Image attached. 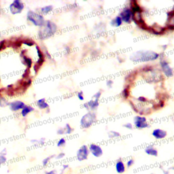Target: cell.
Wrapping results in <instances>:
<instances>
[{"label": "cell", "mask_w": 174, "mask_h": 174, "mask_svg": "<svg viewBox=\"0 0 174 174\" xmlns=\"http://www.w3.org/2000/svg\"><path fill=\"white\" fill-rule=\"evenodd\" d=\"M159 54L152 50H138L133 53L130 57V60L133 62H148L158 59Z\"/></svg>", "instance_id": "6da1fadb"}, {"label": "cell", "mask_w": 174, "mask_h": 174, "mask_svg": "<svg viewBox=\"0 0 174 174\" xmlns=\"http://www.w3.org/2000/svg\"><path fill=\"white\" fill-rule=\"evenodd\" d=\"M57 31V26L51 21H46L45 24L38 31V37L40 40H46L54 34Z\"/></svg>", "instance_id": "7a4b0ae2"}, {"label": "cell", "mask_w": 174, "mask_h": 174, "mask_svg": "<svg viewBox=\"0 0 174 174\" xmlns=\"http://www.w3.org/2000/svg\"><path fill=\"white\" fill-rule=\"evenodd\" d=\"M27 20L34 25L35 26L42 28L45 24L46 21L42 14L36 13L34 11L29 10L27 14Z\"/></svg>", "instance_id": "3957f363"}, {"label": "cell", "mask_w": 174, "mask_h": 174, "mask_svg": "<svg viewBox=\"0 0 174 174\" xmlns=\"http://www.w3.org/2000/svg\"><path fill=\"white\" fill-rule=\"evenodd\" d=\"M97 120V116L94 112H88L82 116L80 121V126L83 129H88L91 127Z\"/></svg>", "instance_id": "277c9868"}, {"label": "cell", "mask_w": 174, "mask_h": 174, "mask_svg": "<svg viewBox=\"0 0 174 174\" xmlns=\"http://www.w3.org/2000/svg\"><path fill=\"white\" fill-rule=\"evenodd\" d=\"M24 4L21 0H14L10 6V11L12 14H20L24 9Z\"/></svg>", "instance_id": "5b68a950"}, {"label": "cell", "mask_w": 174, "mask_h": 174, "mask_svg": "<svg viewBox=\"0 0 174 174\" xmlns=\"http://www.w3.org/2000/svg\"><path fill=\"white\" fill-rule=\"evenodd\" d=\"M133 124L137 129H144L149 127L146 118L141 116H136L133 118Z\"/></svg>", "instance_id": "8992f818"}, {"label": "cell", "mask_w": 174, "mask_h": 174, "mask_svg": "<svg viewBox=\"0 0 174 174\" xmlns=\"http://www.w3.org/2000/svg\"><path fill=\"white\" fill-rule=\"evenodd\" d=\"M89 153H90V152H89L88 146L86 145H82L76 152L77 160L80 162L86 160L88 157Z\"/></svg>", "instance_id": "52a82bcc"}, {"label": "cell", "mask_w": 174, "mask_h": 174, "mask_svg": "<svg viewBox=\"0 0 174 174\" xmlns=\"http://www.w3.org/2000/svg\"><path fill=\"white\" fill-rule=\"evenodd\" d=\"M119 16L122 19V22L125 23H130L133 19V13L130 8H124L120 12Z\"/></svg>", "instance_id": "ba28073f"}, {"label": "cell", "mask_w": 174, "mask_h": 174, "mask_svg": "<svg viewBox=\"0 0 174 174\" xmlns=\"http://www.w3.org/2000/svg\"><path fill=\"white\" fill-rule=\"evenodd\" d=\"M160 65L161 67L163 73L167 78L172 77L173 76V69L170 67V65H169V63H167V61L164 60V59H161L160 61Z\"/></svg>", "instance_id": "9c48e42d"}, {"label": "cell", "mask_w": 174, "mask_h": 174, "mask_svg": "<svg viewBox=\"0 0 174 174\" xmlns=\"http://www.w3.org/2000/svg\"><path fill=\"white\" fill-rule=\"evenodd\" d=\"M89 152L95 158H99L103 155V149L99 145L95 144H91L88 146Z\"/></svg>", "instance_id": "30bf717a"}, {"label": "cell", "mask_w": 174, "mask_h": 174, "mask_svg": "<svg viewBox=\"0 0 174 174\" xmlns=\"http://www.w3.org/2000/svg\"><path fill=\"white\" fill-rule=\"evenodd\" d=\"M152 135L156 139H163L167 137V133L166 132V131L163 130V129H154L152 131Z\"/></svg>", "instance_id": "8fae6325"}, {"label": "cell", "mask_w": 174, "mask_h": 174, "mask_svg": "<svg viewBox=\"0 0 174 174\" xmlns=\"http://www.w3.org/2000/svg\"><path fill=\"white\" fill-rule=\"evenodd\" d=\"M25 106V103L23 102V101H13V102L10 103L9 107L10 109L12 112H17L18 110H21Z\"/></svg>", "instance_id": "7c38bea8"}, {"label": "cell", "mask_w": 174, "mask_h": 174, "mask_svg": "<svg viewBox=\"0 0 174 174\" xmlns=\"http://www.w3.org/2000/svg\"><path fill=\"white\" fill-rule=\"evenodd\" d=\"M84 108L87 110H90L91 111H94L96 110L99 106V101L95 100V99H92V100L88 101L87 103H85L83 105Z\"/></svg>", "instance_id": "4fadbf2b"}, {"label": "cell", "mask_w": 174, "mask_h": 174, "mask_svg": "<svg viewBox=\"0 0 174 174\" xmlns=\"http://www.w3.org/2000/svg\"><path fill=\"white\" fill-rule=\"evenodd\" d=\"M115 170L116 172L119 174H122L125 172L126 170V167H125L124 163H123V161L121 159H119L116 161L115 164Z\"/></svg>", "instance_id": "5bb4252c"}, {"label": "cell", "mask_w": 174, "mask_h": 174, "mask_svg": "<svg viewBox=\"0 0 174 174\" xmlns=\"http://www.w3.org/2000/svg\"><path fill=\"white\" fill-rule=\"evenodd\" d=\"M36 50H37V55H38V61L37 63V65H35L36 66H37L38 68L40 66H42V65L43 64L44 62V58H45V55L43 52L41 51V50H40V48L38 47L37 46H36Z\"/></svg>", "instance_id": "9a60e30c"}, {"label": "cell", "mask_w": 174, "mask_h": 174, "mask_svg": "<svg viewBox=\"0 0 174 174\" xmlns=\"http://www.w3.org/2000/svg\"><path fill=\"white\" fill-rule=\"evenodd\" d=\"M146 154L148 155L156 157L158 156V150H156V148H154L153 146H148L145 148L144 150Z\"/></svg>", "instance_id": "2e32d148"}, {"label": "cell", "mask_w": 174, "mask_h": 174, "mask_svg": "<svg viewBox=\"0 0 174 174\" xmlns=\"http://www.w3.org/2000/svg\"><path fill=\"white\" fill-rule=\"evenodd\" d=\"M167 22L168 27L170 29H174V10L167 12Z\"/></svg>", "instance_id": "e0dca14e"}, {"label": "cell", "mask_w": 174, "mask_h": 174, "mask_svg": "<svg viewBox=\"0 0 174 174\" xmlns=\"http://www.w3.org/2000/svg\"><path fill=\"white\" fill-rule=\"evenodd\" d=\"M131 10L132 11V13H135V12H142V9L140 7L139 5L137 4L136 1H131Z\"/></svg>", "instance_id": "ac0fdd59"}, {"label": "cell", "mask_w": 174, "mask_h": 174, "mask_svg": "<svg viewBox=\"0 0 174 174\" xmlns=\"http://www.w3.org/2000/svg\"><path fill=\"white\" fill-rule=\"evenodd\" d=\"M122 24V21L119 16H116V17L114 19H112L111 22H110V25H111V26L113 27H119L121 26Z\"/></svg>", "instance_id": "d6986e66"}, {"label": "cell", "mask_w": 174, "mask_h": 174, "mask_svg": "<svg viewBox=\"0 0 174 174\" xmlns=\"http://www.w3.org/2000/svg\"><path fill=\"white\" fill-rule=\"evenodd\" d=\"M33 110H34V108L33 107H31L30 105H25L24 108H23L22 110H21V115L23 117H25L27 116L29 113L32 112Z\"/></svg>", "instance_id": "ffe728a7"}, {"label": "cell", "mask_w": 174, "mask_h": 174, "mask_svg": "<svg viewBox=\"0 0 174 174\" xmlns=\"http://www.w3.org/2000/svg\"><path fill=\"white\" fill-rule=\"evenodd\" d=\"M37 106L40 108V109L44 110L49 107V105L48 104L47 102H46L45 99L42 98L39 99V100L37 101Z\"/></svg>", "instance_id": "44dd1931"}, {"label": "cell", "mask_w": 174, "mask_h": 174, "mask_svg": "<svg viewBox=\"0 0 174 174\" xmlns=\"http://www.w3.org/2000/svg\"><path fill=\"white\" fill-rule=\"evenodd\" d=\"M21 57H22L23 58V63H24L25 65H26L28 67V68H30L31 65H32V60H31L30 58H29V57L25 56L24 54H21Z\"/></svg>", "instance_id": "7402d4cb"}, {"label": "cell", "mask_w": 174, "mask_h": 174, "mask_svg": "<svg viewBox=\"0 0 174 174\" xmlns=\"http://www.w3.org/2000/svg\"><path fill=\"white\" fill-rule=\"evenodd\" d=\"M52 10H53V6L50 5V6H44V7L41 8L40 11H41L42 14H47L49 13V12H52Z\"/></svg>", "instance_id": "603a6c76"}, {"label": "cell", "mask_w": 174, "mask_h": 174, "mask_svg": "<svg viewBox=\"0 0 174 174\" xmlns=\"http://www.w3.org/2000/svg\"><path fill=\"white\" fill-rule=\"evenodd\" d=\"M108 135L109 138H116L120 137V133L116 131H110L108 133Z\"/></svg>", "instance_id": "cb8c5ba5"}, {"label": "cell", "mask_w": 174, "mask_h": 174, "mask_svg": "<svg viewBox=\"0 0 174 174\" xmlns=\"http://www.w3.org/2000/svg\"><path fill=\"white\" fill-rule=\"evenodd\" d=\"M55 156L54 155H51V156H47L46 157V158H44L43 160H42V166L43 167H46L48 165V163H50V161H51V159L54 158Z\"/></svg>", "instance_id": "d4e9b609"}, {"label": "cell", "mask_w": 174, "mask_h": 174, "mask_svg": "<svg viewBox=\"0 0 174 174\" xmlns=\"http://www.w3.org/2000/svg\"><path fill=\"white\" fill-rule=\"evenodd\" d=\"M64 129H65V134H67V135L71 134L74 131V129L71 128V127L70 126V124H68V123H67V124H65Z\"/></svg>", "instance_id": "484cf974"}, {"label": "cell", "mask_w": 174, "mask_h": 174, "mask_svg": "<svg viewBox=\"0 0 174 174\" xmlns=\"http://www.w3.org/2000/svg\"><path fill=\"white\" fill-rule=\"evenodd\" d=\"M121 96L122 98L127 99L129 96V90L128 88H124L121 93Z\"/></svg>", "instance_id": "4316f807"}, {"label": "cell", "mask_w": 174, "mask_h": 174, "mask_svg": "<svg viewBox=\"0 0 174 174\" xmlns=\"http://www.w3.org/2000/svg\"><path fill=\"white\" fill-rule=\"evenodd\" d=\"M10 104V103L7 101V99H6L4 97H1L0 98V106L1 107H6V106H8Z\"/></svg>", "instance_id": "83f0119b"}, {"label": "cell", "mask_w": 174, "mask_h": 174, "mask_svg": "<svg viewBox=\"0 0 174 174\" xmlns=\"http://www.w3.org/2000/svg\"><path fill=\"white\" fill-rule=\"evenodd\" d=\"M65 144H66V140H65V139L61 138L58 141H57V146L59 148H61V147H63Z\"/></svg>", "instance_id": "f1b7e54d"}, {"label": "cell", "mask_w": 174, "mask_h": 174, "mask_svg": "<svg viewBox=\"0 0 174 174\" xmlns=\"http://www.w3.org/2000/svg\"><path fill=\"white\" fill-rule=\"evenodd\" d=\"M22 44H24L28 46H32L34 45V42L29 39H25L22 40Z\"/></svg>", "instance_id": "f546056e"}, {"label": "cell", "mask_w": 174, "mask_h": 174, "mask_svg": "<svg viewBox=\"0 0 174 174\" xmlns=\"http://www.w3.org/2000/svg\"><path fill=\"white\" fill-rule=\"evenodd\" d=\"M134 163H135V161L133 160V158H131L127 161V162L126 163V166L128 167V168H130V167H131L133 165H134Z\"/></svg>", "instance_id": "4dcf8cb0"}, {"label": "cell", "mask_w": 174, "mask_h": 174, "mask_svg": "<svg viewBox=\"0 0 174 174\" xmlns=\"http://www.w3.org/2000/svg\"><path fill=\"white\" fill-rule=\"evenodd\" d=\"M101 91H98V92H97L93 96V99H95V100H97V101H99V99L101 98Z\"/></svg>", "instance_id": "1f68e13d"}, {"label": "cell", "mask_w": 174, "mask_h": 174, "mask_svg": "<svg viewBox=\"0 0 174 174\" xmlns=\"http://www.w3.org/2000/svg\"><path fill=\"white\" fill-rule=\"evenodd\" d=\"M123 127L128 129V130H131V129H133V124L130 122H127L125 123L124 124H123Z\"/></svg>", "instance_id": "d6a6232c"}, {"label": "cell", "mask_w": 174, "mask_h": 174, "mask_svg": "<svg viewBox=\"0 0 174 174\" xmlns=\"http://www.w3.org/2000/svg\"><path fill=\"white\" fill-rule=\"evenodd\" d=\"M6 161H7V158H6V156L0 155V166L2 165H4V163H6Z\"/></svg>", "instance_id": "836d02e7"}, {"label": "cell", "mask_w": 174, "mask_h": 174, "mask_svg": "<svg viewBox=\"0 0 174 174\" xmlns=\"http://www.w3.org/2000/svg\"><path fill=\"white\" fill-rule=\"evenodd\" d=\"M65 156V154L64 152H60V153H59L57 156H55V158H56L57 160H60V159H62L64 158Z\"/></svg>", "instance_id": "e575fe53"}, {"label": "cell", "mask_w": 174, "mask_h": 174, "mask_svg": "<svg viewBox=\"0 0 174 174\" xmlns=\"http://www.w3.org/2000/svg\"><path fill=\"white\" fill-rule=\"evenodd\" d=\"M77 97L79 99V100L80 101H83L84 99V93L82 91H80V92H78L77 93Z\"/></svg>", "instance_id": "d590c367"}, {"label": "cell", "mask_w": 174, "mask_h": 174, "mask_svg": "<svg viewBox=\"0 0 174 174\" xmlns=\"http://www.w3.org/2000/svg\"><path fill=\"white\" fill-rule=\"evenodd\" d=\"M57 135H62L65 134V129L64 128H59L58 130L57 131Z\"/></svg>", "instance_id": "8d00e7d4"}, {"label": "cell", "mask_w": 174, "mask_h": 174, "mask_svg": "<svg viewBox=\"0 0 174 174\" xmlns=\"http://www.w3.org/2000/svg\"><path fill=\"white\" fill-rule=\"evenodd\" d=\"M113 83H114L113 80H108L106 81V86H107L108 88H112V85H113Z\"/></svg>", "instance_id": "74e56055"}, {"label": "cell", "mask_w": 174, "mask_h": 174, "mask_svg": "<svg viewBox=\"0 0 174 174\" xmlns=\"http://www.w3.org/2000/svg\"><path fill=\"white\" fill-rule=\"evenodd\" d=\"M39 140V142H38V145H44L46 142V139L44 138V137H42Z\"/></svg>", "instance_id": "f35d334b"}, {"label": "cell", "mask_w": 174, "mask_h": 174, "mask_svg": "<svg viewBox=\"0 0 174 174\" xmlns=\"http://www.w3.org/2000/svg\"><path fill=\"white\" fill-rule=\"evenodd\" d=\"M0 155L6 156V155H7V150H6V148H4V149L0 152Z\"/></svg>", "instance_id": "ab89813d"}, {"label": "cell", "mask_w": 174, "mask_h": 174, "mask_svg": "<svg viewBox=\"0 0 174 174\" xmlns=\"http://www.w3.org/2000/svg\"><path fill=\"white\" fill-rule=\"evenodd\" d=\"M6 43V40H2L1 42H0V50H1L2 49H3Z\"/></svg>", "instance_id": "60d3db41"}, {"label": "cell", "mask_w": 174, "mask_h": 174, "mask_svg": "<svg viewBox=\"0 0 174 174\" xmlns=\"http://www.w3.org/2000/svg\"><path fill=\"white\" fill-rule=\"evenodd\" d=\"M44 174H58L57 173V170L55 169H52V170L48 171H45Z\"/></svg>", "instance_id": "b9f144b4"}, {"label": "cell", "mask_w": 174, "mask_h": 174, "mask_svg": "<svg viewBox=\"0 0 174 174\" xmlns=\"http://www.w3.org/2000/svg\"><path fill=\"white\" fill-rule=\"evenodd\" d=\"M70 51H71V50H70V48L68 46H66L65 47V52L67 54H68L70 53Z\"/></svg>", "instance_id": "7bdbcfd3"}, {"label": "cell", "mask_w": 174, "mask_h": 174, "mask_svg": "<svg viewBox=\"0 0 174 174\" xmlns=\"http://www.w3.org/2000/svg\"><path fill=\"white\" fill-rule=\"evenodd\" d=\"M38 142H39V140L38 139H31V143L32 144H34V145H38Z\"/></svg>", "instance_id": "ee69618b"}, {"label": "cell", "mask_w": 174, "mask_h": 174, "mask_svg": "<svg viewBox=\"0 0 174 174\" xmlns=\"http://www.w3.org/2000/svg\"><path fill=\"white\" fill-rule=\"evenodd\" d=\"M44 55H46V57H47V58L48 59H52V57H51V55L50 54V53L48 52L47 50H46L45 51V52H44Z\"/></svg>", "instance_id": "f6af8a7d"}, {"label": "cell", "mask_w": 174, "mask_h": 174, "mask_svg": "<svg viewBox=\"0 0 174 174\" xmlns=\"http://www.w3.org/2000/svg\"><path fill=\"white\" fill-rule=\"evenodd\" d=\"M161 169H162V171H163V174H170V173H169V171L168 169H167V170H166V169H163L162 167H161Z\"/></svg>", "instance_id": "bcb514c9"}, {"label": "cell", "mask_w": 174, "mask_h": 174, "mask_svg": "<svg viewBox=\"0 0 174 174\" xmlns=\"http://www.w3.org/2000/svg\"><path fill=\"white\" fill-rule=\"evenodd\" d=\"M150 174H154V173H150Z\"/></svg>", "instance_id": "7dc6e473"}]
</instances>
